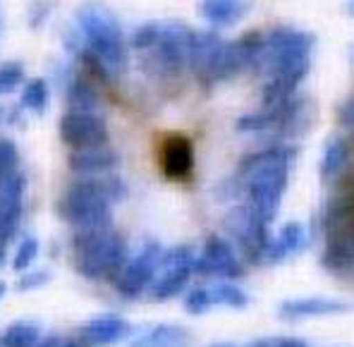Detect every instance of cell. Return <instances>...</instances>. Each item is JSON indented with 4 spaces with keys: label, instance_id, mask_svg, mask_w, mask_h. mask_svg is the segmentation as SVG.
I'll use <instances>...</instances> for the list:
<instances>
[{
    "label": "cell",
    "instance_id": "8992f818",
    "mask_svg": "<svg viewBox=\"0 0 354 347\" xmlns=\"http://www.w3.org/2000/svg\"><path fill=\"white\" fill-rule=\"evenodd\" d=\"M72 266L86 281H113L129 256L127 240L113 225L72 230Z\"/></svg>",
    "mask_w": 354,
    "mask_h": 347
},
{
    "label": "cell",
    "instance_id": "e0dca14e",
    "mask_svg": "<svg viewBox=\"0 0 354 347\" xmlns=\"http://www.w3.org/2000/svg\"><path fill=\"white\" fill-rule=\"evenodd\" d=\"M132 326L127 319L118 314H98L91 316L80 330V338L84 340L88 347H111L122 343L129 335Z\"/></svg>",
    "mask_w": 354,
    "mask_h": 347
},
{
    "label": "cell",
    "instance_id": "5b68a950",
    "mask_svg": "<svg viewBox=\"0 0 354 347\" xmlns=\"http://www.w3.org/2000/svg\"><path fill=\"white\" fill-rule=\"evenodd\" d=\"M127 182L118 173L77 178L58 199V216L72 230L113 225V206L127 199Z\"/></svg>",
    "mask_w": 354,
    "mask_h": 347
},
{
    "label": "cell",
    "instance_id": "d590c367",
    "mask_svg": "<svg viewBox=\"0 0 354 347\" xmlns=\"http://www.w3.org/2000/svg\"><path fill=\"white\" fill-rule=\"evenodd\" d=\"M5 113H8V111H5V108H3V106H0V122H3V120H5Z\"/></svg>",
    "mask_w": 354,
    "mask_h": 347
},
{
    "label": "cell",
    "instance_id": "6da1fadb",
    "mask_svg": "<svg viewBox=\"0 0 354 347\" xmlns=\"http://www.w3.org/2000/svg\"><path fill=\"white\" fill-rule=\"evenodd\" d=\"M62 46L72 63L98 84H118L127 77L132 50L118 15L101 0H84L75 19L62 29Z\"/></svg>",
    "mask_w": 354,
    "mask_h": 347
},
{
    "label": "cell",
    "instance_id": "74e56055",
    "mask_svg": "<svg viewBox=\"0 0 354 347\" xmlns=\"http://www.w3.org/2000/svg\"><path fill=\"white\" fill-rule=\"evenodd\" d=\"M211 347H235V345H230V343H218V345H211Z\"/></svg>",
    "mask_w": 354,
    "mask_h": 347
},
{
    "label": "cell",
    "instance_id": "4dcf8cb0",
    "mask_svg": "<svg viewBox=\"0 0 354 347\" xmlns=\"http://www.w3.org/2000/svg\"><path fill=\"white\" fill-rule=\"evenodd\" d=\"M39 347H88L82 338H65V335H48L41 338Z\"/></svg>",
    "mask_w": 354,
    "mask_h": 347
},
{
    "label": "cell",
    "instance_id": "52a82bcc",
    "mask_svg": "<svg viewBox=\"0 0 354 347\" xmlns=\"http://www.w3.org/2000/svg\"><path fill=\"white\" fill-rule=\"evenodd\" d=\"M326 247L321 263L328 273L347 276L354 268V187H340L326 201L321 216Z\"/></svg>",
    "mask_w": 354,
    "mask_h": 347
},
{
    "label": "cell",
    "instance_id": "4316f807",
    "mask_svg": "<svg viewBox=\"0 0 354 347\" xmlns=\"http://www.w3.org/2000/svg\"><path fill=\"white\" fill-rule=\"evenodd\" d=\"M39 250H41V245L36 237L27 235L24 240H19L17 250H15V256H12V271L22 273L34 266V261L39 259Z\"/></svg>",
    "mask_w": 354,
    "mask_h": 347
},
{
    "label": "cell",
    "instance_id": "e575fe53",
    "mask_svg": "<svg viewBox=\"0 0 354 347\" xmlns=\"http://www.w3.org/2000/svg\"><path fill=\"white\" fill-rule=\"evenodd\" d=\"M347 12H350L352 17H354V0H350V3H347Z\"/></svg>",
    "mask_w": 354,
    "mask_h": 347
},
{
    "label": "cell",
    "instance_id": "7402d4cb",
    "mask_svg": "<svg viewBox=\"0 0 354 347\" xmlns=\"http://www.w3.org/2000/svg\"><path fill=\"white\" fill-rule=\"evenodd\" d=\"M127 347H189V330L180 323H158L139 333Z\"/></svg>",
    "mask_w": 354,
    "mask_h": 347
},
{
    "label": "cell",
    "instance_id": "8fae6325",
    "mask_svg": "<svg viewBox=\"0 0 354 347\" xmlns=\"http://www.w3.org/2000/svg\"><path fill=\"white\" fill-rule=\"evenodd\" d=\"M194 250L187 245L165 250L153 283L149 288V297L153 302H165V299H173L175 294H180L194 276Z\"/></svg>",
    "mask_w": 354,
    "mask_h": 347
},
{
    "label": "cell",
    "instance_id": "f35d334b",
    "mask_svg": "<svg viewBox=\"0 0 354 347\" xmlns=\"http://www.w3.org/2000/svg\"><path fill=\"white\" fill-rule=\"evenodd\" d=\"M352 273H354V268H352Z\"/></svg>",
    "mask_w": 354,
    "mask_h": 347
},
{
    "label": "cell",
    "instance_id": "30bf717a",
    "mask_svg": "<svg viewBox=\"0 0 354 347\" xmlns=\"http://www.w3.org/2000/svg\"><path fill=\"white\" fill-rule=\"evenodd\" d=\"M58 134L60 142L70 151L106 147L111 142V127H108L106 113L96 111H70V108H65L58 120Z\"/></svg>",
    "mask_w": 354,
    "mask_h": 347
},
{
    "label": "cell",
    "instance_id": "7a4b0ae2",
    "mask_svg": "<svg viewBox=\"0 0 354 347\" xmlns=\"http://www.w3.org/2000/svg\"><path fill=\"white\" fill-rule=\"evenodd\" d=\"M314 36L297 27H273L261 34L252 75L261 77V106H278L297 94L311 67Z\"/></svg>",
    "mask_w": 354,
    "mask_h": 347
},
{
    "label": "cell",
    "instance_id": "7c38bea8",
    "mask_svg": "<svg viewBox=\"0 0 354 347\" xmlns=\"http://www.w3.org/2000/svg\"><path fill=\"white\" fill-rule=\"evenodd\" d=\"M194 276L235 281V278L244 276V263L230 240L221 235H211L206 237L201 252L194 256Z\"/></svg>",
    "mask_w": 354,
    "mask_h": 347
},
{
    "label": "cell",
    "instance_id": "ba28073f",
    "mask_svg": "<svg viewBox=\"0 0 354 347\" xmlns=\"http://www.w3.org/2000/svg\"><path fill=\"white\" fill-rule=\"evenodd\" d=\"M223 227L230 235L232 247L242 254L244 261L254 266H263V256L270 242V225L259 218L247 204L232 206L223 218Z\"/></svg>",
    "mask_w": 354,
    "mask_h": 347
},
{
    "label": "cell",
    "instance_id": "d6986e66",
    "mask_svg": "<svg viewBox=\"0 0 354 347\" xmlns=\"http://www.w3.org/2000/svg\"><path fill=\"white\" fill-rule=\"evenodd\" d=\"M306 242H309L306 227L301 223H288L275 235H270L268 250H266L263 256V266H275V263H283L288 259L297 256L306 247Z\"/></svg>",
    "mask_w": 354,
    "mask_h": 347
},
{
    "label": "cell",
    "instance_id": "277c9868",
    "mask_svg": "<svg viewBox=\"0 0 354 347\" xmlns=\"http://www.w3.org/2000/svg\"><path fill=\"white\" fill-rule=\"evenodd\" d=\"M192 32L194 29L180 19L142 22L129 34L132 58L151 79H177L187 72Z\"/></svg>",
    "mask_w": 354,
    "mask_h": 347
},
{
    "label": "cell",
    "instance_id": "8d00e7d4",
    "mask_svg": "<svg viewBox=\"0 0 354 347\" xmlns=\"http://www.w3.org/2000/svg\"><path fill=\"white\" fill-rule=\"evenodd\" d=\"M5 261V247H0V263Z\"/></svg>",
    "mask_w": 354,
    "mask_h": 347
},
{
    "label": "cell",
    "instance_id": "83f0119b",
    "mask_svg": "<svg viewBox=\"0 0 354 347\" xmlns=\"http://www.w3.org/2000/svg\"><path fill=\"white\" fill-rule=\"evenodd\" d=\"M19 168V149L10 137H0V175Z\"/></svg>",
    "mask_w": 354,
    "mask_h": 347
},
{
    "label": "cell",
    "instance_id": "44dd1931",
    "mask_svg": "<svg viewBox=\"0 0 354 347\" xmlns=\"http://www.w3.org/2000/svg\"><path fill=\"white\" fill-rule=\"evenodd\" d=\"M252 0H199V15L216 29H230L247 17Z\"/></svg>",
    "mask_w": 354,
    "mask_h": 347
},
{
    "label": "cell",
    "instance_id": "2e32d148",
    "mask_svg": "<svg viewBox=\"0 0 354 347\" xmlns=\"http://www.w3.org/2000/svg\"><path fill=\"white\" fill-rule=\"evenodd\" d=\"M120 153L111 144L106 147H93V149H77V151L67 153V168L77 175V178H98V175L115 173L120 168Z\"/></svg>",
    "mask_w": 354,
    "mask_h": 347
},
{
    "label": "cell",
    "instance_id": "f1b7e54d",
    "mask_svg": "<svg viewBox=\"0 0 354 347\" xmlns=\"http://www.w3.org/2000/svg\"><path fill=\"white\" fill-rule=\"evenodd\" d=\"M48 281H50V271H46V268H27V271H22V278L17 281V290L44 288Z\"/></svg>",
    "mask_w": 354,
    "mask_h": 347
},
{
    "label": "cell",
    "instance_id": "3957f363",
    "mask_svg": "<svg viewBox=\"0 0 354 347\" xmlns=\"http://www.w3.org/2000/svg\"><path fill=\"white\" fill-rule=\"evenodd\" d=\"M297 160V149L275 144V147L261 149V151L247 153L237 163L232 178L242 189V199L259 218L273 223L288 191L290 170Z\"/></svg>",
    "mask_w": 354,
    "mask_h": 347
},
{
    "label": "cell",
    "instance_id": "ac0fdd59",
    "mask_svg": "<svg viewBox=\"0 0 354 347\" xmlns=\"http://www.w3.org/2000/svg\"><path fill=\"white\" fill-rule=\"evenodd\" d=\"M160 170L170 180H187L194 170V147L185 134H170L160 147Z\"/></svg>",
    "mask_w": 354,
    "mask_h": 347
},
{
    "label": "cell",
    "instance_id": "603a6c76",
    "mask_svg": "<svg viewBox=\"0 0 354 347\" xmlns=\"http://www.w3.org/2000/svg\"><path fill=\"white\" fill-rule=\"evenodd\" d=\"M50 98H53V89L46 77H31L19 89V108L31 115H44L50 108Z\"/></svg>",
    "mask_w": 354,
    "mask_h": 347
},
{
    "label": "cell",
    "instance_id": "f546056e",
    "mask_svg": "<svg viewBox=\"0 0 354 347\" xmlns=\"http://www.w3.org/2000/svg\"><path fill=\"white\" fill-rule=\"evenodd\" d=\"M50 12H53V5L48 0H34L29 8V24L31 29H41L46 22L50 19Z\"/></svg>",
    "mask_w": 354,
    "mask_h": 347
},
{
    "label": "cell",
    "instance_id": "9c48e42d",
    "mask_svg": "<svg viewBox=\"0 0 354 347\" xmlns=\"http://www.w3.org/2000/svg\"><path fill=\"white\" fill-rule=\"evenodd\" d=\"M163 247L156 240H147L132 256L124 259L120 271L113 276V290L124 299H137L144 292H149L151 283L158 271L160 256H163Z\"/></svg>",
    "mask_w": 354,
    "mask_h": 347
},
{
    "label": "cell",
    "instance_id": "d4e9b609",
    "mask_svg": "<svg viewBox=\"0 0 354 347\" xmlns=\"http://www.w3.org/2000/svg\"><path fill=\"white\" fill-rule=\"evenodd\" d=\"M41 326L36 321H15L0 335V347H39Z\"/></svg>",
    "mask_w": 354,
    "mask_h": 347
},
{
    "label": "cell",
    "instance_id": "5bb4252c",
    "mask_svg": "<svg viewBox=\"0 0 354 347\" xmlns=\"http://www.w3.org/2000/svg\"><path fill=\"white\" fill-rule=\"evenodd\" d=\"M27 178L19 168L0 175V247H8L22 221Z\"/></svg>",
    "mask_w": 354,
    "mask_h": 347
},
{
    "label": "cell",
    "instance_id": "cb8c5ba5",
    "mask_svg": "<svg viewBox=\"0 0 354 347\" xmlns=\"http://www.w3.org/2000/svg\"><path fill=\"white\" fill-rule=\"evenodd\" d=\"M347 165V139L342 137H333L330 142L326 144L324 156H321V180L324 182H333L342 175Z\"/></svg>",
    "mask_w": 354,
    "mask_h": 347
},
{
    "label": "cell",
    "instance_id": "ffe728a7",
    "mask_svg": "<svg viewBox=\"0 0 354 347\" xmlns=\"http://www.w3.org/2000/svg\"><path fill=\"white\" fill-rule=\"evenodd\" d=\"M347 304L340 299L330 297H295L280 304L278 316L283 321H301L311 319V316H330V314H345Z\"/></svg>",
    "mask_w": 354,
    "mask_h": 347
},
{
    "label": "cell",
    "instance_id": "1f68e13d",
    "mask_svg": "<svg viewBox=\"0 0 354 347\" xmlns=\"http://www.w3.org/2000/svg\"><path fill=\"white\" fill-rule=\"evenodd\" d=\"M337 122L345 129L354 132V96L347 98L345 103H340V108H337Z\"/></svg>",
    "mask_w": 354,
    "mask_h": 347
},
{
    "label": "cell",
    "instance_id": "4fadbf2b",
    "mask_svg": "<svg viewBox=\"0 0 354 347\" xmlns=\"http://www.w3.org/2000/svg\"><path fill=\"white\" fill-rule=\"evenodd\" d=\"M223 39L213 29H194L189 39V55H187V72L194 77L199 84L216 86V72L223 55Z\"/></svg>",
    "mask_w": 354,
    "mask_h": 347
},
{
    "label": "cell",
    "instance_id": "d6a6232c",
    "mask_svg": "<svg viewBox=\"0 0 354 347\" xmlns=\"http://www.w3.org/2000/svg\"><path fill=\"white\" fill-rule=\"evenodd\" d=\"M273 347H306V343L299 338H280V335H275Z\"/></svg>",
    "mask_w": 354,
    "mask_h": 347
},
{
    "label": "cell",
    "instance_id": "9a60e30c",
    "mask_svg": "<svg viewBox=\"0 0 354 347\" xmlns=\"http://www.w3.org/2000/svg\"><path fill=\"white\" fill-rule=\"evenodd\" d=\"M249 294L242 288L227 283H213L204 288H194L187 292L185 297V312L187 314H208L213 309H247L249 307Z\"/></svg>",
    "mask_w": 354,
    "mask_h": 347
},
{
    "label": "cell",
    "instance_id": "484cf974",
    "mask_svg": "<svg viewBox=\"0 0 354 347\" xmlns=\"http://www.w3.org/2000/svg\"><path fill=\"white\" fill-rule=\"evenodd\" d=\"M27 82V70L19 60H3L0 63V96H12Z\"/></svg>",
    "mask_w": 354,
    "mask_h": 347
},
{
    "label": "cell",
    "instance_id": "836d02e7",
    "mask_svg": "<svg viewBox=\"0 0 354 347\" xmlns=\"http://www.w3.org/2000/svg\"><path fill=\"white\" fill-rule=\"evenodd\" d=\"M5 292H8V285H5V283H0V299L5 297Z\"/></svg>",
    "mask_w": 354,
    "mask_h": 347
}]
</instances>
